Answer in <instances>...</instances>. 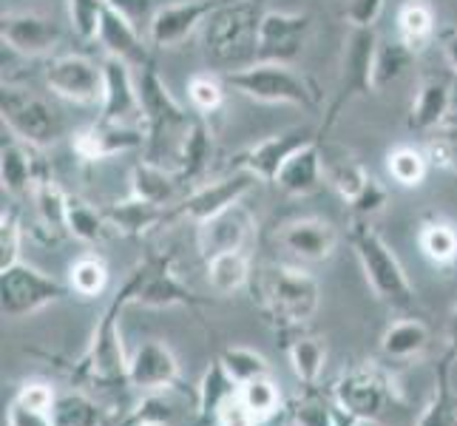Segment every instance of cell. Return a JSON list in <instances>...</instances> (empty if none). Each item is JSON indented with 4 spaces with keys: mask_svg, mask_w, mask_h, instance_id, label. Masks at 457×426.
Instances as JSON below:
<instances>
[{
    "mask_svg": "<svg viewBox=\"0 0 457 426\" xmlns=\"http://www.w3.org/2000/svg\"><path fill=\"white\" fill-rule=\"evenodd\" d=\"M170 421H173V409L160 396H148L125 418L122 426H168Z\"/></svg>",
    "mask_w": 457,
    "mask_h": 426,
    "instance_id": "cell-51",
    "label": "cell"
},
{
    "mask_svg": "<svg viewBox=\"0 0 457 426\" xmlns=\"http://www.w3.org/2000/svg\"><path fill=\"white\" fill-rule=\"evenodd\" d=\"M333 398L346 418L378 421V415L384 413V406L389 401V387L381 372L364 367L338 378V384L333 387Z\"/></svg>",
    "mask_w": 457,
    "mask_h": 426,
    "instance_id": "cell-17",
    "label": "cell"
},
{
    "mask_svg": "<svg viewBox=\"0 0 457 426\" xmlns=\"http://www.w3.org/2000/svg\"><path fill=\"white\" fill-rule=\"evenodd\" d=\"M97 43L103 46L105 57L122 60V63H129V66H134V69H145L151 63V52H148V43L143 38V29H137L134 23H129L112 6L105 9Z\"/></svg>",
    "mask_w": 457,
    "mask_h": 426,
    "instance_id": "cell-25",
    "label": "cell"
},
{
    "mask_svg": "<svg viewBox=\"0 0 457 426\" xmlns=\"http://www.w3.org/2000/svg\"><path fill=\"white\" fill-rule=\"evenodd\" d=\"M310 35H312L310 12L267 9L259 26L256 63H285V66H293L304 54Z\"/></svg>",
    "mask_w": 457,
    "mask_h": 426,
    "instance_id": "cell-13",
    "label": "cell"
},
{
    "mask_svg": "<svg viewBox=\"0 0 457 426\" xmlns=\"http://www.w3.org/2000/svg\"><path fill=\"white\" fill-rule=\"evenodd\" d=\"M21 245H23L21 216L14 208H4V213H0V271L21 262Z\"/></svg>",
    "mask_w": 457,
    "mask_h": 426,
    "instance_id": "cell-50",
    "label": "cell"
},
{
    "mask_svg": "<svg viewBox=\"0 0 457 426\" xmlns=\"http://www.w3.org/2000/svg\"><path fill=\"white\" fill-rule=\"evenodd\" d=\"M287 358L293 375L298 378L302 387H319V378L324 372L327 364V347L321 344V338L315 336H293L287 341Z\"/></svg>",
    "mask_w": 457,
    "mask_h": 426,
    "instance_id": "cell-38",
    "label": "cell"
},
{
    "mask_svg": "<svg viewBox=\"0 0 457 426\" xmlns=\"http://www.w3.org/2000/svg\"><path fill=\"white\" fill-rule=\"evenodd\" d=\"M389 199V191L386 188L378 182L375 177H370V182L364 185V191H361L353 202H350V208H353V219H372L375 213H381L384 211V205Z\"/></svg>",
    "mask_w": 457,
    "mask_h": 426,
    "instance_id": "cell-52",
    "label": "cell"
},
{
    "mask_svg": "<svg viewBox=\"0 0 457 426\" xmlns=\"http://www.w3.org/2000/svg\"><path fill=\"white\" fill-rule=\"evenodd\" d=\"M395 31L415 54L429 49L437 35V14L429 0H403L395 12Z\"/></svg>",
    "mask_w": 457,
    "mask_h": 426,
    "instance_id": "cell-29",
    "label": "cell"
},
{
    "mask_svg": "<svg viewBox=\"0 0 457 426\" xmlns=\"http://www.w3.org/2000/svg\"><path fill=\"white\" fill-rule=\"evenodd\" d=\"M31 199H35L37 216L46 230L52 233H66V213H69V194L57 185V180L49 171L31 188Z\"/></svg>",
    "mask_w": 457,
    "mask_h": 426,
    "instance_id": "cell-39",
    "label": "cell"
},
{
    "mask_svg": "<svg viewBox=\"0 0 457 426\" xmlns=\"http://www.w3.org/2000/svg\"><path fill=\"white\" fill-rule=\"evenodd\" d=\"M108 279H112V271L103 256L97 254H83L80 259H74L69 264V290L77 298H97L105 293Z\"/></svg>",
    "mask_w": 457,
    "mask_h": 426,
    "instance_id": "cell-41",
    "label": "cell"
},
{
    "mask_svg": "<svg viewBox=\"0 0 457 426\" xmlns=\"http://www.w3.org/2000/svg\"><path fill=\"white\" fill-rule=\"evenodd\" d=\"M103 71H105V83H103V103L97 120L139 125L143 122V100H139V80L134 77V66L114 57H105Z\"/></svg>",
    "mask_w": 457,
    "mask_h": 426,
    "instance_id": "cell-18",
    "label": "cell"
},
{
    "mask_svg": "<svg viewBox=\"0 0 457 426\" xmlns=\"http://www.w3.org/2000/svg\"><path fill=\"white\" fill-rule=\"evenodd\" d=\"M454 361H457V350L449 347V353L440 358V364H437L432 398H429L427 409H423L418 426H457V398H454V387H452Z\"/></svg>",
    "mask_w": 457,
    "mask_h": 426,
    "instance_id": "cell-31",
    "label": "cell"
},
{
    "mask_svg": "<svg viewBox=\"0 0 457 426\" xmlns=\"http://www.w3.org/2000/svg\"><path fill=\"white\" fill-rule=\"evenodd\" d=\"M12 401H18L29 409H37V413H52L54 409V389L49 384H43V381H29L18 389V396H14Z\"/></svg>",
    "mask_w": 457,
    "mask_h": 426,
    "instance_id": "cell-54",
    "label": "cell"
},
{
    "mask_svg": "<svg viewBox=\"0 0 457 426\" xmlns=\"http://www.w3.org/2000/svg\"><path fill=\"white\" fill-rule=\"evenodd\" d=\"M131 307H202L208 298L196 296L187 284L173 273L170 254H148L134 271Z\"/></svg>",
    "mask_w": 457,
    "mask_h": 426,
    "instance_id": "cell-9",
    "label": "cell"
},
{
    "mask_svg": "<svg viewBox=\"0 0 457 426\" xmlns=\"http://www.w3.org/2000/svg\"><path fill=\"white\" fill-rule=\"evenodd\" d=\"M429 327L423 324L420 319H401L395 324H389L381 336V353L389 358V361H412V358H420L423 353L429 350Z\"/></svg>",
    "mask_w": 457,
    "mask_h": 426,
    "instance_id": "cell-32",
    "label": "cell"
},
{
    "mask_svg": "<svg viewBox=\"0 0 457 426\" xmlns=\"http://www.w3.org/2000/svg\"><path fill=\"white\" fill-rule=\"evenodd\" d=\"M350 245L355 250L361 271H364V279L378 302H384L386 307L401 310V313L412 310L415 307L412 281H409L401 259L395 256V250H392L384 236L370 225V219H353Z\"/></svg>",
    "mask_w": 457,
    "mask_h": 426,
    "instance_id": "cell-4",
    "label": "cell"
},
{
    "mask_svg": "<svg viewBox=\"0 0 457 426\" xmlns=\"http://www.w3.org/2000/svg\"><path fill=\"white\" fill-rule=\"evenodd\" d=\"M213 160V137L208 131V122L204 117L196 114L191 131H187L182 148H179V156L177 163H173V171H177V177L182 180V185H194L204 177V171H208Z\"/></svg>",
    "mask_w": 457,
    "mask_h": 426,
    "instance_id": "cell-30",
    "label": "cell"
},
{
    "mask_svg": "<svg viewBox=\"0 0 457 426\" xmlns=\"http://www.w3.org/2000/svg\"><path fill=\"white\" fill-rule=\"evenodd\" d=\"M222 4L225 0H182V4L160 6L148 26V43L160 46V49H173L208 23V18Z\"/></svg>",
    "mask_w": 457,
    "mask_h": 426,
    "instance_id": "cell-20",
    "label": "cell"
},
{
    "mask_svg": "<svg viewBox=\"0 0 457 426\" xmlns=\"http://www.w3.org/2000/svg\"><path fill=\"white\" fill-rule=\"evenodd\" d=\"M386 0H344V21L350 29H375Z\"/></svg>",
    "mask_w": 457,
    "mask_h": 426,
    "instance_id": "cell-53",
    "label": "cell"
},
{
    "mask_svg": "<svg viewBox=\"0 0 457 426\" xmlns=\"http://www.w3.org/2000/svg\"><path fill=\"white\" fill-rule=\"evenodd\" d=\"M423 151H427L432 168L457 171V120L449 117L437 131L427 134Z\"/></svg>",
    "mask_w": 457,
    "mask_h": 426,
    "instance_id": "cell-49",
    "label": "cell"
},
{
    "mask_svg": "<svg viewBox=\"0 0 457 426\" xmlns=\"http://www.w3.org/2000/svg\"><path fill=\"white\" fill-rule=\"evenodd\" d=\"M239 396L247 404L250 413L256 415L259 423H264L267 418H273L278 413V406H281V392H278V387H276V381L270 375L256 378V381L239 387Z\"/></svg>",
    "mask_w": 457,
    "mask_h": 426,
    "instance_id": "cell-47",
    "label": "cell"
},
{
    "mask_svg": "<svg viewBox=\"0 0 457 426\" xmlns=\"http://www.w3.org/2000/svg\"><path fill=\"white\" fill-rule=\"evenodd\" d=\"M239 392V384L228 375V370L222 367V361H213V364L204 370L202 381H199V404H196V415L202 423H213L216 413L222 409V404L228 398H233Z\"/></svg>",
    "mask_w": 457,
    "mask_h": 426,
    "instance_id": "cell-37",
    "label": "cell"
},
{
    "mask_svg": "<svg viewBox=\"0 0 457 426\" xmlns=\"http://www.w3.org/2000/svg\"><path fill=\"white\" fill-rule=\"evenodd\" d=\"M418 247L435 267H452L457 262V230L446 219L429 216L418 228Z\"/></svg>",
    "mask_w": 457,
    "mask_h": 426,
    "instance_id": "cell-35",
    "label": "cell"
},
{
    "mask_svg": "<svg viewBox=\"0 0 457 426\" xmlns=\"http://www.w3.org/2000/svg\"><path fill=\"white\" fill-rule=\"evenodd\" d=\"M452 108H454L452 83L440 74H427L418 86L412 105H409L406 129L427 137V134L437 131L440 125L452 117Z\"/></svg>",
    "mask_w": 457,
    "mask_h": 426,
    "instance_id": "cell-22",
    "label": "cell"
},
{
    "mask_svg": "<svg viewBox=\"0 0 457 426\" xmlns=\"http://www.w3.org/2000/svg\"><path fill=\"white\" fill-rule=\"evenodd\" d=\"M378 43L381 40H378L375 29H350V35H346V40H344L341 69H338L333 100L327 103L321 125H319L321 139L329 134V129H333V125L338 122V117L346 112V105H353L355 100L375 94L372 69H375Z\"/></svg>",
    "mask_w": 457,
    "mask_h": 426,
    "instance_id": "cell-7",
    "label": "cell"
},
{
    "mask_svg": "<svg viewBox=\"0 0 457 426\" xmlns=\"http://www.w3.org/2000/svg\"><path fill=\"white\" fill-rule=\"evenodd\" d=\"M253 236H256V216L242 202L230 205L222 213L196 225V245L204 262L216 254H228V250H247Z\"/></svg>",
    "mask_w": 457,
    "mask_h": 426,
    "instance_id": "cell-16",
    "label": "cell"
},
{
    "mask_svg": "<svg viewBox=\"0 0 457 426\" xmlns=\"http://www.w3.org/2000/svg\"><path fill=\"white\" fill-rule=\"evenodd\" d=\"M384 160H386L384 165H386L389 180L398 188H420L432 171V163L427 151H423V146H406L403 142V146L386 151Z\"/></svg>",
    "mask_w": 457,
    "mask_h": 426,
    "instance_id": "cell-36",
    "label": "cell"
},
{
    "mask_svg": "<svg viewBox=\"0 0 457 426\" xmlns=\"http://www.w3.org/2000/svg\"><path fill=\"white\" fill-rule=\"evenodd\" d=\"M0 117H4V131L37 151L54 146L62 137V120L54 108L31 88L6 80L0 91Z\"/></svg>",
    "mask_w": 457,
    "mask_h": 426,
    "instance_id": "cell-8",
    "label": "cell"
},
{
    "mask_svg": "<svg viewBox=\"0 0 457 426\" xmlns=\"http://www.w3.org/2000/svg\"><path fill=\"white\" fill-rule=\"evenodd\" d=\"M324 182L350 205L361 191H364V185L370 182V173L350 154H344V151L327 154L324 151Z\"/></svg>",
    "mask_w": 457,
    "mask_h": 426,
    "instance_id": "cell-34",
    "label": "cell"
},
{
    "mask_svg": "<svg viewBox=\"0 0 457 426\" xmlns=\"http://www.w3.org/2000/svg\"><path fill=\"white\" fill-rule=\"evenodd\" d=\"M69 4V18L74 35L83 43H97L100 38V26L105 18L108 4L105 0H66Z\"/></svg>",
    "mask_w": 457,
    "mask_h": 426,
    "instance_id": "cell-48",
    "label": "cell"
},
{
    "mask_svg": "<svg viewBox=\"0 0 457 426\" xmlns=\"http://www.w3.org/2000/svg\"><path fill=\"white\" fill-rule=\"evenodd\" d=\"M264 0H225L202 26V49L213 71H239L256 63Z\"/></svg>",
    "mask_w": 457,
    "mask_h": 426,
    "instance_id": "cell-1",
    "label": "cell"
},
{
    "mask_svg": "<svg viewBox=\"0 0 457 426\" xmlns=\"http://www.w3.org/2000/svg\"><path fill=\"white\" fill-rule=\"evenodd\" d=\"M312 139H321L319 129H312V125L287 129V131L273 134V137L256 142V146L245 148L242 154H236V160L230 163V168H245L262 182H276L281 165H285L298 148H304L307 142H312Z\"/></svg>",
    "mask_w": 457,
    "mask_h": 426,
    "instance_id": "cell-15",
    "label": "cell"
},
{
    "mask_svg": "<svg viewBox=\"0 0 457 426\" xmlns=\"http://www.w3.org/2000/svg\"><path fill=\"white\" fill-rule=\"evenodd\" d=\"M208 281L216 296H233L253 281V267H250L247 250H228L208 259Z\"/></svg>",
    "mask_w": 457,
    "mask_h": 426,
    "instance_id": "cell-33",
    "label": "cell"
},
{
    "mask_svg": "<svg viewBox=\"0 0 457 426\" xmlns=\"http://www.w3.org/2000/svg\"><path fill=\"white\" fill-rule=\"evenodd\" d=\"M182 180L177 177V171L162 165V163H154V160H139L131 168V196L151 202V205H160V208H170L173 199L179 194Z\"/></svg>",
    "mask_w": 457,
    "mask_h": 426,
    "instance_id": "cell-27",
    "label": "cell"
},
{
    "mask_svg": "<svg viewBox=\"0 0 457 426\" xmlns=\"http://www.w3.org/2000/svg\"><path fill=\"white\" fill-rule=\"evenodd\" d=\"M129 384L145 392L179 384V361L162 341H145L129 361Z\"/></svg>",
    "mask_w": 457,
    "mask_h": 426,
    "instance_id": "cell-23",
    "label": "cell"
},
{
    "mask_svg": "<svg viewBox=\"0 0 457 426\" xmlns=\"http://www.w3.org/2000/svg\"><path fill=\"white\" fill-rule=\"evenodd\" d=\"M35 151L37 148H31L14 137L4 139V146H0V180H4L6 194H31L35 182L49 171L46 163H40L35 156Z\"/></svg>",
    "mask_w": 457,
    "mask_h": 426,
    "instance_id": "cell-26",
    "label": "cell"
},
{
    "mask_svg": "<svg viewBox=\"0 0 457 426\" xmlns=\"http://www.w3.org/2000/svg\"><path fill=\"white\" fill-rule=\"evenodd\" d=\"M131 293H134V279L129 276L122 281V288L114 293L112 305H108L100 315L97 327L88 350L77 361V378L83 381H94L103 387H122L129 384V361L122 350V336H120V315L125 307H131Z\"/></svg>",
    "mask_w": 457,
    "mask_h": 426,
    "instance_id": "cell-5",
    "label": "cell"
},
{
    "mask_svg": "<svg viewBox=\"0 0 457 426\" xmlns=\"http://www.w3.org/2000/svg\"><path fill=\"white\" fill-rule=\"evenodd\" d=\"M219 361H222V367L239 387L256 381V378L270 375L267 358L256 350H250V347H225V350L219 353Z\"/></svg>",
    "mask_w": 457,
    "mask_h": 426,
    "instance_id": "cell-45",
    "label": "cell"
},
{
    "mask_svg": "<svg viewBox=\"0 0 457 426\" xmlns=\"http://www.w3.org/2000/svg\"><path fill=\"white\" fill-rule=\"evenodd\" d=\"M187 103H191V112L199 117H211L219 108L225 105L228 97V80L219 77L216 71H196L191 80H187Z\"/></svg>",
    "mask_w": 457,
    "mask_h": 426,
    "instance_id": "cell-43",
    "label": "cell"
},
{
    "mask_svg": "<svg viewBox=\"0 0 457 426\" xmlns=\"http://www.w3.org/2000/svg\"><path fill=\"white\" fill-rule=\"evenodd\" d=\"M52 421L54 426H103V413L83 392H69L54 401Z\"/></svg>",
    "mask_w": 457,
    "mask_h": 426,
    "instance_id": "cell-46",
    "label": "cell"
},
{
    "mask_svg": "<svg viewBox=\"0 0 457 426\" xmlns=\"http://www.w3.org/2000/svg\"><path fill=\"white\" fill-rule=\"evenodd\" d=\"M165 211L168 208H160V205L129 196L122 202L108 205L105 216L117 233L131 236V239H143V236L151 233L154 228H165Z\"/></svg>",
    "mask_w": 457,
    "mask_h": 426,
    "instance_id": "cell-28",
    "label": "cell"
},
{
    "mask_svg": "<svg viewBox=\"0 0 457 426\" xmlns=\"http://www.w3.org/2000/svg\"><path fill=\"white\" fill-rule=\"evenodd\" d=\"M346 426H381V423H378V421H350Z\"/></svg>",
    "mask_w": 457,
    "mask_h": 426,
    "instance_id": "cell-58",
    "label": "cell"
},
{
    "mask_svg": "<svg viewBox=\"0 0 457 426\" xmlns=\"http://www.w3.org/2000/svg\"><path fill=\"white\" fill-rule=\"evenodd\" d=\"M0 273H4V279H0L4 315H9V319H23V315L40 313L49 305H57L66 296H71L69 284L57 281L54 276H46L26 262L12 264Z\"/></svg>",
    "mask_w": 457,
    "mask_h": 426,
    "instance_id": "cell-10",
    "label": "cell"
},
{
    "mask_svg": "<svg viewBox=\"0 0 457 426\" xmlns=\"http://www.w3.org/2000/svg\"><path fill=\"white\" fill-rule=\"evenodd\" d=\"M225 80L242 97L264 105H295L315 108L321 103V91L304 71H295L285 63H250V66L225 74Z\"/></svg>",
    "mask_w": 457,
    "mask_h": 426,
    "instance_id": "cell-6",
    "label": "cell"
},
{
    "mask_svg": "<svg viewBox=\"0 0 457 426\" xmlns=\"http://www.w3.org/2000/svg\"><path fill=\"white\" fill-rule=\"evenodd\" d=\"M139 100H143V129H145V160L154 163H177L179 148L191 131L196 112H187L173 97L170 88L156 71L151 60L139 74Z\"/></svg>",
    "mask_w": 457,
    "mask_h": 426,
    "instance_id": "cell-3",
    "label": "cell"
},
{
    "mask_svg": "<svg viewBox=\"0 0 457 426\" xmlns=\"http://www.w3.org/2000/svg\"><path fill=\"white\" fill-rule=\"evenodd\" d=\"M139 148H145L143 125L94 120L91 125L74 131V137H71V151L80 165H97L105 160H114V156L139 151Z\"/></svg>",
    "mask_w": 457,
    "mask_h": 426,
    "instance_id": "cell-14",
    "label": "cell"
},
{
    "mask_svg": "<svg viewBox=\"0 0 457 426\" xmlns=\"http://www.w3.org/2000/svg\"><path fill=\"white\" fill-rule=\"evenodd\" d=\"M440 52H444V57H446V63H449V69H452L454 77H457V29L440 31Z\"/></svg>",
    "mask_w": 457,
    "mask_h": 426,
    "instance_id": "cell-57",
    "label": "cell"
},
{
    "mask_svg": "<svg viewBox=\"0 0 457 426\" xmlns=\"http://www.w3.org/2000/svg\"><path fill=\"white\" fill-rule=\"evenodd\" d=\"M6 423L9 426H54L52 413H37V409H29L18 401H12L6 409Z\"/></svg>",
    "mask_w": 457,
    "mask_h": 426,
    "instance_id": "cell-56",
    "label": "cell"
},
{
    "mask_svg": "<svg viewBox=\"0 0 457 426\" xmlns=\"http://www.w3.org/2000/svg\"><path fill=\"white\" fill-rule=\"evenodd\" d=\"M253 302L281 333H295L319 313L321 288L302 267L267 264L253 273Z\"/></svg>",
    "mask_w": 457,
    "mask_h": 426,
    "instance_id": "cell-2",
    "label": "cell"
},
{
    "mask_svg": "<svg viewBox=\"0 0 457 426\" xmlns=\"http://www.w3.org/2000/svg\"><path fill=\"white\" fill-rule=\"evenodd\" d=\"M46 86L54 97L74 105H100L105 71L103 63H94L86 54H52L46 60Z\"/></svg>",
    "mask_w": 457,
    "mask_h": 426,
    "instance_id": "cell-12",
    "label": "cell"
},
{
    "mask_svg": "<svg viewBox=\"0 0 457 426\" xmlns=\"http://www.w3.org/2000/svg\"><path fill=\"white\" fill-rule=\"evenodd\" d=\"M259 180L253 177L250 171L245 168H230L228 177L222 180H213V182H204L199 188H194L191 194L185 199L173 202L170 208L165 211V225L170 222H179V219H187V222H204V219H211L216 213H222L230 205L242 202L250 191H253V185Z\"/></svg>",
    "mask_w": 457,
    "mask_h": 426,
    "instance_id": "cell-11",
    "label": "cell"
},
{
    "mask_svg": "<svg viewBox=\"0 0 457 426\" xmlns=\"http://www.w3.org/2000/svg\"><path fill=\"white\" fill-rule=\"evenodd\" d=\"M324 139H312L304 148H298L290 160L281 165L278 177H276V188L290 199H302L310 196L321 188L324 182Z\"/></svg>",
    "mask_w": 457,
    "mask_h": 426,
    "instance_id": "cell-24",
    "label": "cell"
},
{
    "mask_svg": "<svg viewBox=\"0 0 457 426\" xmlns=\"http://www.w3.org/2000/svg\"><path fill=\"white\" fill-rule=\"evenodd\" d=\"M108 230H112V222H108L105 211H97L91 202L80 196H69V213H66L69 236H74V239L83 245H94V242H103Z\"/></svg>",
    "mask_w": 457,
    "mask_h": 426,
    "instance_id": "cell-40",
    "label": "cell"
},
{
    "mask_svg": "<svg viewBox=\"0 0 457 426\" xmlns=\"http://www.w3.org/2000/svg\"><path fill=\"white\" fill-rule=\"evenodd\" d=\"M293 421L298 426H346L353 418H346L341 409H333L315 387H304V396L293 401Z\"/></svg>",
    "mask_w": 457,
    "mask_h": 426,
    "instance_id": "cell-44",
    "label": "cell"
},
{
    "mask_svg": "<svg viewBox=\"0 0 457 426\" xmlns=\"http://www.w3.org/2000/svg\"><path fill=\"white\" fill-rule=\"evenodd\" d=\"M415 52L409 49L403 40H386L378 43L375 52V69H372V80H375V91H384L386 86L398 83L401 77L406 74V69L415 63Z\"/></svg>",
    "mask_w": 457,
    "mask_h": 426,
    "instance_id": "cell-42",
    "label": "cell"
},
{
    "mask_svg": "<svg viewBox=\"0 0 457 426\" xmlns=\"http://www.w3.org/2000/svg\"><path fill=\"white\" fill-rule=\"evenodd\" d=\"M276 239L298 262L321 264L327 259H333L338 247V230L329 219L302 216V219H290V222L281 225Z\"/></svg>",
    "mask_w": 457,
    "mask_h": 426,
    "instance_id": "cell-21",
    "label": "cell"
},
{
    "mask_svg": "<svg viewBox=\"0 0 457 426\" xmlns=\"http://www.w3.org/2000/svg\"><path fill=\"white\" fill-rule=\"evenodd\" d=\"M213 423H216V426H259L256 415L247 409V404L242 401L239 392H236L233 398H228V401L222 404V409L216 413V421H213Z\"/></svg>",
    "mask_w": 457,
    "mask_h": 426,
    "instance_id": "cell-55",
    "label": "cell"
},
{
    "mask_svg": "<svg viewBox=\"0 0 457 426\" xmlns=\"http://www.w3.org/2000/svg\"><path fill=\"white\" fill-rule=\"evenodd\" d=\"M0 38H4V49L21 57H49L60 46L62 31L52 18H43V14L9 12L0 21Z\"/></svg>",
    "mask_w": 457,
    "mask_h": 426,
    "instance_id": "cell-19",
    "label": "cell"
}]
</instances>
